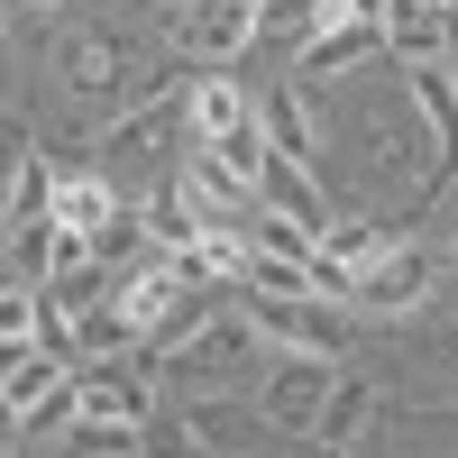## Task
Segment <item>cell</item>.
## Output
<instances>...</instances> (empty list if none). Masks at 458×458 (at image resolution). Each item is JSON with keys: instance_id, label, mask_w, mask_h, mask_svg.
Masks as SVG:
<instances>
[{"instance_id": "obj_18", "label": "cell", "mask_w": 458, "mask_h": 458, "mask_svg": "<svg viewBox=\"0 0 458 458\" xmlns=\"http://www.w3.org/2000/svg\"><path fill=\"white\" fill-rule=\"evenodd\" d=\"M330 19H358V0H266V37H321Z\"/></svg>"}, {"instance_id": "obj_7", "label": "cell", "mask_w": 458, "mask_h": 458, "mask_svg": "<svg viewBox=\"0 0 458 458\" xmlns=\"http://www.w3.org/2000/svg\"><path fill=\"white\" fill-rule=\"evenodd\" d=\"M386 64V19H330L321 37L293 47V83H339V73Z\"/></svg>"}, {"instance_id": "obj_20", "label": "cell", "mask_w": 458, "mask_h": 458, "mask_svg": "<svg viewBox=\"0 0 458 458\" xmlns=\"http://www.w3.org/2000/svg\"><path fill=\"white\" fill-rule=\"evenodd\" d=\"M248 248H266V257H312V248H321V229H302V220H284V211H257Z\"/></svg>"}, {"instance_id": "obj_19", "label": "cell", "mask_w": 458, "mask_h": 458, "mask_svg": "<svg viewBox=\"0 0 458 458\" xmlns=\"http://www.w3.org/2000/svg\"><path fill=\"white\" fill-rule=\"evenodd\" d=\"M10 239V276L19 284H47L55 276V220H19V229H0Z\"/></svg>"}, {"instance_id": "obj_16", "label": "cell", "mask_w": 458, "mask_h": 458, "mask_svg": "<svg viewBox=\"0 0 458 458\" xmlns=\"http://www.w3.org/2000/svg\"><path fill=\"white\" fill-rule=\"evenodd\" d=\"M386 248H394V239H386V220H367V211H330V229H321V257L358 266V276H367Z\"/></svg>"}, {"instance_id": "obj_6", "label": "cell", "mask_w": 458, "mask_h": 458, "mask_svg": "<svg viewBox=\"0 0 458 458\" xmlns=\"http://www.w3.org/2000/svg\"><path fill=\"white\" fill-rule=\"evenodd\" d=\"M431 284H440V257L394 239V248L358 276V312H367V321H403V312H422V302H431Z\"/></svg>"}, {"instance_id": "obj_5", "label": "cell", "mask_w": 458, "mask_h": 458, "mask_svg": "<svg viewBox=\"0 0 458 458\" xmlns=\"http://www.w3.org/2000/svg\"><path fill=\"white\" fill-rule=\"evenodd\" d=\"M129 47H110V37H73V47L55 55V73H64V101L73 110H83V120L92 129H110V120H120V83H129Z\"/></svg>"}, {"instance_id": "obj_14", "label": "cell", "mask_w": 458, "mask_h": 458, "mask_svg": "<svg viewBox=\"0 0 458 458\" xmlns=\"http://www.w3.org/2000/svg\"><path fill=\"white\" fill-rule=\"evenodd\" d=\"M376 412H386V394H376V376L339 367V386H330V412H321V431H312V440H330V449H358V440L376 431Z\"/></svg>"}, {"instance_id": "obj_23", "label": "cell", "mask_w": 458, "mask_h": 458, "mask_svg": "<svg viewBox=\"0 0 458 458\" xmlns=\"http://www.w3.org/2000/svg\"><path fill=\"white\" fill-rule=\"evenodd\" d=\"M449 358H458V330H449Z\"/></svg>"}, {"instance_id": "obj_24", "label": "cell", "mask_w": 458, "mask_h": 458, "mask_svg": "<svg viewBox=\"0 0 458 458\" xmlns=\"http://www.w3.org/2000/svg\"><path fill=\"white\" fill-rule=\"evenodd\" d=\"M449 10H458V0H449Z\"/></svg>"}, {"instance_id": "obj_21", "label": "cell", "mask_w": 458, "mask_h": 458, "mask_svg": "<svg viewBox=\"0 0 458 458\" xmlns=\"http://www.w3.org/2000/svg\"><path fill=\"white\" fill-rule=\"evenodd\" d=\"M284 458H358V449H330V440H293Z\"/></svg>"}, {"instance_id": "obj_10", "label": "cell", "mask_w": 458, "mask_h": 458, "mask_svg": "<svg viewBox=\"0 0 458 458\" xmlns=\"http://www.w3.org/2000/svg\"><path fill=\"white\" fill-rule=\"evenodd\" d=\"M64 376H73V367L47 349V339H0V412H10V422H19L28 403H47Z\"/></svg>"}, {"instance_id": "obj_13", "label": "cell", "mask_w": 458, "mask_h": 458, "mask_svg": "<svg viewBox=\"0 0 458 458\" xmlns=\"http://www.w3.org/2000/svg\"><path fill=\"white\" fill-rule=\"evenodd\" d=\"M403 92L422 110V129L440 138V174H449L458 165V73L449 64H403Z\"/></svg>"}, {"instance_id": "obj_9", "label": "cell", "mask_w": 458, "mask_h": 458, "mask_svg": "<svg viewBox=\"0 0 458 458\" xmlns=\"http://www.w3.org/2000/svg\"><path fill=\"white\" fill-rule=\"evenodd\" d=\"M183 403H193V431L211 458H257V440H276L257 394H183Z\"/></svg>"}, {"instance_id": "obj_8", "label": "cell", "mask_w": 458, "mask_h": 458, "mask_svg": "<svg viewBox=\"0 0 458 458\" xmlns=\"http://www.w3.org/2000/svg\"><path fill=\"white\" fill-rule=\"evenodd\" d=\"M257 120V83L239 64H202L193 73V92H183V138H229V129H248Z\"/></svg>"}, {"instance_id": "obj_22", "label": "cell", "mask_w": 458, "mask_h": 458, "mask_svg": "<svg viewBox=\"0 0 458 458\" xmlns=\"http://www.w3.org/2000/svg\"><path fill=\"white\" fill-rule=\"evenodd\" d=\"M19 19H55V10H73V0H10Z\"/></svg>"}, {"instance_id": "obj_25", "label": "cell", "mask_w": 458, "mask_h": 458, "mask_svg": "<svg viewBox=\"0 0 458 458\" xmlns=\"http://www.w3.org/2000/svg\"><path fill=\"white\" fill-rule=\"evenodd\" d=\"M257 458H266V449H257Z\"/></svg>"}, {"instance_id": "obj_3", "label": "cell", "mask_w": 458, "mask_h": 458, "mask_svg": "<svg viewBox=\"0 0 458 458\" xmlns=\"http://www.w3.org/2000/svg\"><path fill=\"white\" fill-rule=\"evenodd\" d=\"M330 386H339V358H276L257 376V403L266 422H276V440H312L321 412H330Z\"/></svg>"}, {"instance_id": "obj_2", "label": "cell", "mask_w": 458, "mask_h": 458, "mask_svg": "<svg viewBox=\"0 0 458 458\" xmlns=\"http://www.w3.org/2000/svg\"><path fill=\"white\" fill-rule=\"evenodd\" d=\"M239 302L276 358H339L349 367V302H321V293H239Z\"/></svg>"}, {"instance_id": "obj_11", "label": "cell", "mask_w": 458, "mask_h": 458, "mask_svg": "<svg viewBox=\"0 0 458 458\" xmlns=\"http://www.w3.org/2000/svg\"><path fill=\"white\" fill-rule=\"evenodd\" d=\"M257 202H266V211H284V220H302V229H330V193H321L312 157H266Z\"/></svg>"}, {"instance_id": "obj_12", "label": "cell", "mask_w": 458, "mask_h": 458, "mask_svg": "<svg viewBox=\"0 0 458 458\" xmlns=\"http://www.w3.org/2000/svg\"><path fill=\"white\" fill-rule=\"evenodd\" d=\"M257 129L276 138V157H312V147H321V120H312V101H302V83H293V73L257 83Z\"/></svg>"}, {"instance_id": "obj_15", "label": "cell", "mask_w": 458, "mask_h": 458, "mask_svg": "<svg viewBox=\"0 0 458 458\" xmlns=\"http://www.w3.org/2000/svg\"><path fill=\"white\" fill-rule=\"evenodd\" d=\"M120 183H110L101 165H64V183H55V220L64 229H101V220H120Z\"/></svg>"}, {"instance_id": "obj_17", "label": "cell", "mask_w": 458, "mask_h": 458, "mask_svg": "<svg viewBox=\"0 0 458 458\" xmlns=\"http://www.w3.org/2000/svg\"><path fill=\"white\" fill-rule=\"evenodd\" d=\"M138 449H147V458H211V449H202V431H193V403H183V394H165L157 412H147Z\"/></svg>"}, {"instance_id": "obj_4", "label": "cell", "mask_w": 458, "mask_h": 458, "mask_svg": "<svg viewBox=\"0 0 458 458\" xmlns=\"http://www.w3.org/2000/svg\"><path fill=\"white\" fill-rule=\"evenodd\" d=\"M257 37H266V0H193V10H174V47L193 64H239Z\"/></svg>"}, {"instance_id": "obj_1", "label": "cell", "mask_w": 458, "mask_h": 458, "mask_svg": "<svg viewBox=\"0 0 458 458\" xmlns=\"http://www.w3.org/2000/svg\"><path fill=\"white\" fill-rule=\"evenodd\" d=\"M257 321H248V302H220V312L183 339V349H165V394H229L239 376L257 367Z\"/></svg>"}]
</instances>
